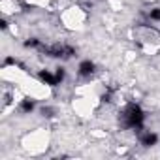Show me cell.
<instances>
[{
    "label": "cell",
    "mask_w": 160,
    "mask_h": 160,
    "mask_svg": "<svg viewBox=\"0 0 160 160\" xmlns=\"http://www.w3.org/2000/svg\"><path fill=\"white\" fill-rule=\"evenodd\" d=\"M134 40L145 53H156L160 49V32L149 25H138L134 28Z\"/></svg>",
    "instance_id": "6da1fadb"
},
{
    "label": "cell",
    "mask_w": 160,
    "mask_h": 160,
    "mask_svg": "<svg viewBox=\"0 0 160 160\" xmlns=\"http://www.w3.org/2000/svg\"><path fill=\"white\" fill-rule=\"evenodd\" d=\"M119 122L122 128H141L143 124V111L139 109V106L136 104H128L122 108L121 115H119Z\"/></svg>",
    "instance_id": "7a4b0ae2"
},
{
    "label": "cell",
    "mask_w": 160,
    "mask_h": 160,
    "mask_svg": "<svg viewBox=\"0 0 160 160\" xmlns=\"http://www.w3.org/2000/svg\"><path fill=\"white\" fill-rule=\"evenodd\" d=\"M85 8L83 6H72V8H68L64 13H62V23H64V27H68V28H75V27H79L83 21H85Z\"/></svg>",
    "instance_id": "3957f363"
},
{
    "label": "cell",
    "mask_w": 160,
    "mask_h": 160,
    "mask_svg": "<svg viewBox=\"0 0 160 160\" xmlns=\"http://www.w3.org/2000/svg\"><path fill=\"white\" fill-rule=\"evenodd\" d=\"M47 143V136L43 134V132H32V134H28L27 138H25V145H32V147H42V145H45Z\"/></svg>",
    "instance_id": "277c9868"
},
{
    "label": "cell",
    "mask_w": 160,
    "mask_h": 160,
    "mask_svg": "<svg viewBox=\"0 0 160 160\" xmlns=\"http://www.w3.org/2000/svg\"><path fill=\"white\" fill-rule=\"evenodd\" d=\"M0 10H2L4 15H13L15 12H19V0H2Z\"/></svg>",
    "instance_id": "5b68a950"
},
{
    "label": "cell",
    "mask_w": 160,
    "mask_h": 160,
    "mask_svg": "<svg viewBox=\"0 0 160 160\" xmlns=\"http://www.w3.org/2000/svg\"><path fill=\"white\" fill-rule=\"evenodd\" d=\"M77 73L81 77H91L94 73V64L91 60H83L81 64H79V68H77Z\"/></svg>",
    "instance_id": "8992f818"
},
{
    "label": "cell",
    "mask_w": 160,
    "mask_h": 160,
    "mask_svg": "<svg viewBox=\"0 0 160 160\" xmlns=\"http://www.w3.org/2000/svg\"><path fill=\"white\" fill-rule=\"evenodd\" d=\"M149 21L151 23H160V8H152L149 12Z\"/></svg>",
    "instance_id": "52a82bcc"
},
{
    "label": "cell",
    "mask_w": 160,
    "mask_h": 160,
    "mask_svg": "<svg viewBox=\"0 0 160 160\" xmlns=\"http://www.w3.org/2000/svg\"><path fill=\"white\" fill-rule=\"evenodd\" d=\"M145 2H154V0H145Z\"/></svg>",
    "instance_id": "ba28073f"
}]
</instances>
